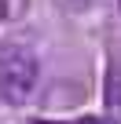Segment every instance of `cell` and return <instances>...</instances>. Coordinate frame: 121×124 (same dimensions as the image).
Returning a JSON list of instances; mask_svg holds the SVG:
<instances>
[{
	"label": "cell",
	"instance_id": "cell-1",
	"mask_svg": "<svg viewBox=\"0 0 121 124\" xmlns=\"http://www.w3.org/2000/svg\"><path fill=\"white\" fill-rule=\"evenodd\" d=\"M40 84V62L22 44H0V99L4 102H26Z\"/></svg>",
	"mask_w": 121,
	"mask_h": 124
},
{
	"label": "cell",
	"instance_id": "cell-2",
	"mask_svg": "<svg viewBox=\"0 0 121 124\" xmlns=\"http://www.w3.org/2000/svg\"><path fill=\"white\" fill-rule=\"evenodd\" d=\"M29 8V0H0V22H19Z\"/></svg>",
	"mask_w": 121,
	"mask_h": 124
},
{
	"label": "cell",
	"instance_id": "cell-3",
	"mask_svg": "<svg viewBox=\"0 0 121 124\" xmlns=\"http://www.w3.org/2000/svg\"><path fill=\"white\" fill-rule=\"evenodd\" d=\"M37 124H51V120H37ZM59 124H110L103 117H77V120H59Z\"/></svg>",
	"mask_w": 121,
	"mask_h": 124
},
{
	"label": "cell",
	"instance_id": "cell-4",
	"mask_svg": "<svg viewBox=\"0 0 121 124\" xmlns=\"http://www.w3.org/2000/svg\"><path fill=\"white\" fill-rule=\"evenodd\" d=\"M117 4H121V0H117Z\"/></svg>",
	"mask_w": 121,
	"mask_h": 124
}]
</instances>
